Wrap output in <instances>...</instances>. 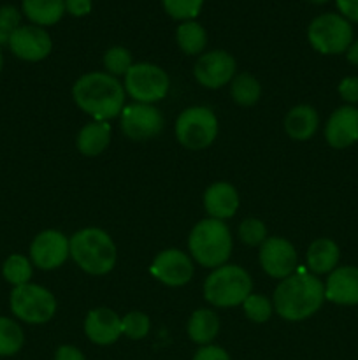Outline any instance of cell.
Wrapping results in <instances>:
<instances>
[{
  "instance_id": "obj_19",
  "label": "cell",
  "mask_w": 358,
  "mask_h": 360,
  "mask_svg": "<svg viewBox=\"0 0 358 360\" xmlns=\"http://www.w3.org/2000/svg\"><path fill=\"white\" fill-rule=\"evenodd\" d=\"M204 207L214 220L232 218L239 210V193L227 181H216L204 193Z\"/></svg>"
},
{
  "instance_id": "obj_12",
  "label": "cell",
  "mask_w": 358,
  "mask_h": 360,
  "mask_svg": "<svg viewBox=\"0 0 358 360\" xmlns=\"http://www.w3.org/2000/svg\"><path fill=\"white\" fill-rule=\"evenodd\" d=\"M70 257L69 239L60 231L41 232L30 245V262L42 271L58 269Z\"/></svg>"
},
{
  "instance_id": "obj_28",
  "label": "cell",
  "mask_w": 358,
  "mask_h": 360,
  "mask_svg": "<svg viewBox=\"0 0 358 360\" xmlns=\"http://www.w3.org/2000/svg\"><path fill=\"white\" fill-rule=\"evenodd\" d=\"M32 273H34L32 271V262L25 255H20V253H14V255L7 257L2 266L4 280L7 283L14 285V287L30 283Z\"/></svg>"
},
{
  "instance_id": "obj_16",
  "label": "cell",
  "mask_w": 358,
  "mask_h": 360,
  "mask_svg": "<svg viewBox=\"0 0 358 360\" xmlns=\"http://www.w3.org/2000/svg\"><path fill=\"white\" fill-rule=\"evenodd\" d=\"M325 139L336 150L358 143V109L354 105H343L330 115L325 125Z\"/></svg>"
},
{
  "instance_id": "obj_7",
  "label": "cell",
  "mask_w": 358,
  "mask_h": 360,
  "mask_svg": "<svg viewBox=\"0 0 358 360\" xmlns=\"http://www.w3.org/2000/svg\"><path fill=\"white\" fill-rule=\"evenodd\" d=\"M11 311L18 320L32 326L49 322L56 313V299L48 288L35 283L14 287L11 292Z\"/></svg>"
},
{
  "instance_id": "obj_40",
  "label": "cell",
  "mask_w": 358,
  "mask_h": 360,
  "mask_svg": "<svg viewBox=\"0 0 358 360\" xmlns=\"http://www.w3.org/2000/svg\"><path fill=\"white\" fill-rule=\"evenodd\" d=\"M346 58H347V62L351 63V65L358 67V39H357V41L351 42V46L347 48Z\"/></svg>"
},
{
  "instance_id": "obj_15",
  "label": "cell",
  "mask_w": 358,
  "mask_h": 360,
  "mask_svg": "<svg viewBox=\"0 0 358 360\" xmlns=\"http://www.w3.org/2000/svg\"><path fill=\"white\" fill-rule=\"evenodd\" d=\"M150 273L167 287H183L193 278V260L181 250H164L154 257Z\"/></svg>"
},
{
  "instance_id": "obj_32",
  "label": "cell",
  "mask_w": 358,
  "mask_h": 360,
  "mask_svg": "<svg viewBox=\"0 0 358 360\" xmlns=\"http://www.w3.org/2000/svg\"><path fill=\"white\" fill-rule=\"evenodd\" d=\"M242 309H244V315L248 316L251 322L255 323H265L267 320L272 316L274 304L267 297L258 294H251L246 297V301L242 302Z\"/></svg>"
},
{
  "instance_id": "obj_17",
  "label": "cell",
  "mask_w": 358,
  "mask_h": 360,
  "mask_svg": "<svg viewBox=\"0 0 358 360\" xmlns=\"http://www.w3.org/2000/svg\"><path fill=\"white\" fill-rule=\"evenodd\" d=\"M325 299L340 306L358 304V267L340 266L329 274L325 283Z\"/></svg>"
},
{
  "instance_id": "obj_1",
  "label": "cell",
  "mask_w": 358,
  "mask_h": 360,
  "mask_svg": "<svg viewBox=\"0 0 358 360\" xmlns=\"http://www.w3.org/2000/svg\"><path fill=\"white\" fill-rule=\"evenodd\" d=\"M77 108L95 122H109L121 115L125 108V88L107 72H88L72 86Z\"/></svg>"
},
{
  "instance_id": "obj_29",
  "label": "cell",
  "mask_w": 358,
  "mask_h": 360,
  "mask_svg": "<svg viewBox=\"0 0 358 360\" xmlns=\"http://www.w3.org/2000/svg\"><path fill=\"white\" fill-rule=\"evenodd\" d=\"M151 320L150 316L140 311H130L121 319V333L128 340L139 341L150 334Z\"/></svg>"
},
{
  "instance_id": "obj_18",
  "label": "cell",
  "mask_w": 358,
  "mask_h": 360,
  "mask_svg": "<svg viewBox=\"0 0 358 360\" xmlns=\"http://www.w3.org/2000/svg\"><path fill=\"white\" fill-rule=\"evenodd\" d=\"M84 333L88 340L100 347L116 343L121 336V319L109 308L91 309L84 320Z\"/></svg>"
},
{
  "instance_id": "obj_5",
  "label": "cell",
  "mask_w": 358,
  "mask_h": 360,
  "mask_svg": "<svg viewBox=\"0 0 358 360\" xmlns=\"http://www.w3.org/2000/svg\"><path fill=\"white\" fill-rule=\"evenodd\" d=\"M251 276L241 266L225 264L216 267L204 281V299L216 308H234L251 295Z\"/></svg>"
},
{
  "instance_id": "obj_24",
  "label": "cell",
  "mask_w": 358,
  "mask_h": 360,
  "mask_svg": "<svg viewBox=\"0 0 358 360\" xmlns=\"http://www.w3.org/2000/svg\"><path fill=\"white\" fill-rule=\"evenodd\" d=\"M186 330L193 343L206 347L216 340L218 333H220V319L213 309H197L190 316Z\"/></svg>"
},
{
  "instance_id": "obj_10",
  "label": "cell",
  "mask_w": 358,
  "mask_h": 360,
  "mask_svg": "<svg viewBox=\"0 0 358 360\" xmlns=\"http://www.w3.org/2000/svg\"><path fill=\"white\" fill-rule=\"evenodd\" d=\"M119 116L123 134L132 141L153 139L164 129V116L153 104L133 102L125 105Z\"/></svg>"
},
{
  "instance_id": "obj_25",
  "label": "cell",
  "mask_w": 358,
  "mask_h": 360,
  "mask_svg": "<svg viewBox=\"0 0 358 360\" xmlns=\"http://www.w3.org/2000/svg\"><path fill=\"white\" fill-rule=\"evenodd\" d=\"M175 41L186 55H200L207 46V32L195 20L183 21L175 30Z\"/></svg>"
},
{
  "instance_id": "obj_33",
  "label": "cell",
  "mask_w": 358,
  "mask_h": 360,
  "mask_svg": "<svg viewBox=\"0 0 358 360\" xmlns=\"http://www.w3.org/2000/svg\"><path fill=\"white\" fill-rule=\"evenodd\" d=\"M239 239L248 246H260L267 239V227L258 218H248L239 225Z\"/></svg>"
},
{
  "instance_id": "obj_26",
  "label": "cell",
  "mask_w": 358,
  "mask_h": 360,
  "mask_svg": "<svg viewBox=\"0 0 358 360\" xmlns=\"http://www.w3.org/2000/svg\"><path fill=\"white\" fill-rule=\"evenodd\" d=\"M230 94H232V98H234L239 105L249 108V105H255L256 102L260 101L262 86H260L258 79H256L255 76L244 72V74H239V76H235L234 79H232Z\"/></svg>"
},
{
  "instance_id": "obj_39",
  "label": "cell",
  "mask_w": 358,
  "mask_h": 360,
  "mask_svg": "<svg viewBox=\"0 0 358 360\" xmlns=\"http://www.w3.org/2000/svg\"><path fill=\"white\" fill-rule=\"evenodd\" d=\"M55 360H86L84 359L83 352L79 348L72 347V345H62V347L56 350Z\"/></svg>"
},
{
  "instance_id": "obj_23",
  "label": "cell",
  "mask_w": 358,
  "mask_h": 360,
  "mask_svg": "<svg viewBox=\"0 0 358 360\" xmlns=\"http://www.w3.org/2000/svg\"><path fill=\"white\" fill-rule=\"evenodd\" d=\"M21 11L37 27H51L65 14V0H23Z\"/></svg>"
},
{
  "instance_id": "obj_9",
  "label": "cell",
  "mask_w": 358,
  "mask_h": 360,
  "mask_svg": "<svg viewBox=\"0 0 358 360\" xmlns=\"http://www.w3.org/2000/svg\"><path fill=\"white\" fill-rule=\"evenodd\" d=\"M171 81L164 69L153 63H133L125 74V91L140 104H154L168 94Z\"/></svg>"
},
{
  "instance_id": "obj_30",
  "label": "cell",
  "mask_w": 358,
  "mask_h": 360,
  "mask_svg": "<svg viewBox=\"0 0 358 360\" xmlns=\"http://www.w3.org/2000/svg\"><path fill=\"white\" fill-rule=\"evenodd\" d=\"M132 65V55L123 46H114L104 53V67L111 76H125Z\"/></svg>"
},
{
  "instance_id": "obj_41",
  "label": "cell",
  "mask_w": 358,
  "mask_h": 360,
  "mask_svg": "<svg viewBox=\"0 0 358 360\" xmlns=\"http://www.w3.org/2000/svg\"><path fill=\"white\" fill-rule=\"evenodd\" d=\"M307 2L316 4V6H321V4H326V2H329V0H307Z\"/></svg>"
},
{
  "instance_id": "obj_22",
  "label": "cell",
  "mask_w": 358,
  "mask_h": 360,
  "mask_svg": "<svg viewBox=\"0 0 358 360\" xmlns=\"http://www.w3.org/2000/svg\"><path fill=\"white\" fill-rule=\"evenodd\" d=\"M111 143V125L107 122H90L79 130L76 146L84 157H97L104 153Z\"/></svg>"
},
{
  "instance_id": "obj_35",
  "label": "cell",
  "mask_w": 358,
  "mask_h": 360,
  "mask_svg": "<svg viewBox=\"0 0 358 360\" xmlns=\"http://www.w3.org/2000/svg\"><path fill=\"white\" fill-rule=\"evenodd\" d=\"M339 95L343 101L347 102V105L358 104V77L347 76L339 83Z\"/></svg>"
},
{
  "instance_id": "obj_34",
  "label": "cell",
  "mask_w": 358,
  "mask_h": 360,
  "mask_svg": "<svg viewBox=\"0 0 358 360\" xmlns=\"http://www.w3.org/2000/svg\"><path fill=\"white\" fill-rule=\"evenodd\" d=\"M21 13L14 6L0 7V46L9 44V39L21 27Z\"/></svg>"
},
{
  "instance_id": "obj_2",
  "label": "cell",
  "mask_w": 358,
  "mask_h": 360,
  "mask_svg": "<svg viewBox=\"0 0 358 360\" xmlns=\"http://www.w3.org/2000/svg\"><path fill=\"white\" fill-rule=\"evenodd\" d=\"M325 301V285L316 274L300 269L284 278L274 290V309L288 322H302L314 315Z\"/></svg>"
},
{
  "instance_id": "obj_42",
  "label": "cell",
  "mask_w": 358,
  "mask_h": 360,
  "mask_svg": "<svg viewBox=\"0 0 358 360\" xmlns=\"http://www.w3.org/2000/svg\"><path fill=\"white\" fill-rule=\"evenodd\" d=\"M4 67V55H2V48H0V70H2Z\"/></svg>"
},
{
  "instance_id": "obj_13",
  "label": "cell",
  "mask_w": 358,
  "mask_h": 360,
  "mask_svg": "<svg viewBox=\"0 0 358 360\" xmlns=\"http://www.w3.org/2000/svg\"><path fill=\"white\" fill-rule=\"evenodd\" d=\"M235 69H237V63L230 53L223 51V49H214L197 60L193 74L202 86L216 90V88L232 83V79L235 77Z\"/></svg>"
},
{
  "instance_id": "obj_20",
  "label": "cell",
  "mask_w": 358,
  "mask_h": 360,
  "mask_svg": "<svg viewBox=\"0 0 358 360\" xmlns=\"http://www.w3.org/2000/svg\"><path fill=\"white\" fill-rule=\"evenodd\" d=\"M319 127V116L312 105L300 104L288 111L284 130L295 141H309Z\"/></svg>"
},
{
  "instance_id": "obj_11",
  "label": "cell",
  "mask_w": 358,
  "mask_h": 360,
  "mask_svg": "<svg viewBox=\"0 0 358 360\" xmlns=\"http://www.w3.org/2000/svg\"><path fill=\"white\" fill-rule=\"evenodd\" d=\"M258 260L262 269L276 280H284L297 269L298 257L295 246L284 238H267L260 245Z\"/></svg>"
},
{
  "instance_id": "obj_36",
  "label": "cell",
  "mask_w": 358,
  "mask_h": 360,
  "mask_svg": "<svg viewBox=\"0 0 358 360\" xmlns=\"http://www.w3.org/2000/svg\"><path fill=\"white\" fill-rule=\"evenodd\" d=\"M193 360H232L227 350L221 347H214V345H206V347L199 348L197 354L193 355Z\"/></svg>"
},
{
  "instance_id": "obj_38",
  "label": "cell",
  "mask_w": 358,
  "mask_h": 360,
  "mask_svg": "<svg viewBox=\"0 0 358 360\" xmlns=\"http://www.w3.org/2000/svg\"><path fill=\"white\" fill-rule=\"evenodd\" d=\"M91 7H93L91 0H65V11L76 18L90 14Z\"/></svg>"
},
{
  "instance_id": "obj_31",
  "label": "cell",
  "mask_w": 358,
  "mask_h": 360,
  "mask_svg": "<svg viewBox=\"0 0 358 360\" xmlns=\"http://www.w3.org/2000/svg\"><path fill=\"white\" fill-rule=\"evenodd\" d=\"M165 13L174 20L190 21L200 14L204 0H161Z\"/></svg>"
},
{
  "instance_id": "obj_8",
  "label": "cell",
  "mask_w": 358,
  "mask_h": 360,
  "mask_svg": "<svg viewBox=\"0 0 358 360\" xmlns=\"http://www.w3.org/2000/svg\"><path fill=\"white\" fill-rule=\"evenodd\" d=\"M175 137L188 150H206L218 136V118L209 108L193 105L175 120Z\"/></svg>"
},
{
  "instance_id": "obj_21",
  "label": "cell",
  "mask_w": 358,
  "mask_h": 360,
  "mask_svg": "<svg viewBox=\"0 0 358 360\" xmlns=\"http://www.w3.org/2000/svg\"><path fill=\"white\" fill-rule=\"evenodd\" d=\"M340 259V250L336 241L329 238H319L312 241L307 248V267L312 274H330L337 267Z\"/></svg>"
},
{
  "instance_id": "obj_27",
  "label": "cell",
  "mask_w": 358,
  "mask_h": 360,
  "mask_svg": "<svg viewBox=\"0 0 358 360\" xmlns=\"http://www.w3.org/2000/svg\"><path fill=\"white\" fill-rule=\"evenodd\" d=\"M25 334L18 322L0 316V357H13L23 348Z\"/></svg>"
},
{
  "instance_id": "obj_37",
  "label": "cell",
  "mask_w": 358,
  "mask_h": 360,
  "mask_svg": "<svg viewBox=\"0 0 358 360\" xmlns=\"http://www.w3.org/2000/svg\"><path fill=\"white\" fill-rule=\"evenodd\" d=\"M336 6L340 16L351 23H358V0H336Z\"/></svg>"
},
{
  "instance_id": "obj_14",
  "label": "cell",
  "mask_w": 358,
  "mask_h": 360,
  "mask_svg": "<svg viewBox=\"0 0 358 360\" xmlns=\"http://www.w3.org/2000/svg\"><path fill=\"white\" fill-rule=\"evenodd\" d=\"M9 49L16 58L25 62H41L53 49L51 35L37 25H21L9 39Z\"/></svg>"
},
{
  "instance_id": "obj_6",
  "label": "cell",
  "mask_w": 358,
  "mask_h": 360,
  "mask_svg": "<svg viewBox=\"0 0 358 360\" xmlns=\"http://www.w3.org/2000/svg\"><path fill=\"white\" fill-rule=\"evenodd\" d=\"M307 41L319 55L346 53L354 41L353 23L339 13H325L309 23Z\"/></svg>"
},
{
  "instance_id": "obj_4",
  "label": "cell",
  "mask_w": 358,
  "mask_h": 360,
  "mask_svg": "<svg viewBox=\"0 0 358 360\" xmlns=\"http://www.w3.org/2000/svg\"><path fill=\"white\" fill-rule=\"evenodd\" d=\"M232 246H234V241H232L230 229L221 220L206 218L199 221L190 232V253L195 262L209 269H216L227 264V260L230 259Z\"/></svg>"
},
{
  "instance_id": "obj_3",
  "label": "cell",
  "mask_w": 358,
  "mask_h": 360,
  "mask_svg": "<svg viewBox=\"0 0 358 360\" xmlns=\"http://www.w3.org/2000/svg\"><path fill=\"white\" fill-rule=\"evenodd\" d=\"M70 257L88 274L102 276L116 264V245L102 229L88 227L69 239Z\"/></svg>"
}]
</instances>
